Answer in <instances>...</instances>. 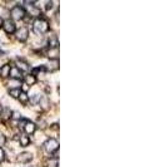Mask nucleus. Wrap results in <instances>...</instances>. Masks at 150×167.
I'll return each mask as SVG.
<instances>
[{
	"label": "nucleus",
	"instance_id": "obj_1",
	"mask_svg": "<svg viewBox=\"0 0 150 167\" xmlns=\"http://www.w3.org/2000/svg\"><path fill=\"white\" fill-rule=\"evenodd\" d=\"M34 32H37L38 34H44L49 30V23L45 19H37L33 24Z\"/></svg>",
	"mask_w": 150,
	"mask_h": 167
},
{
	"label": "nucleus",
	"instance_id": "obj_2",
	"mask_svg": "<svg viewBox=\"0 0 150 167\" xmlns=\"http://www.w3.org/2000/svg\"><path fill=\"white\" fill-rule=\"evenodd\" d=\"M19 122H20V128L24 131L25 135H33L34 132H35V129H37L35 123L29 121V120H23V118H21Z\"/></svg>",
	"mask_w": 150,
	"mask_h": 167
},
{
	"label": "nucleus",
	"instance_id": "obj_3",
	"mask_svg": "<svg viewBox=\"0 0 150 167\" xmlns=\"http://www.w3.org/2000/svg\"><path fill=\"white\" fill-rule=\"evenodd\" d=\"M11 18L15 19V20H20V19H24V17L26 15V10L20 5H15L14 8L11 9Z\"/></svg>",
	"mask_w": 150,
	"mask_h": 167
},
{
	"label": "nucleus",
	"instance_id": "obj_4",
	"mask_svg": "<svg viewBox=\"0 0 150 167\" xmlns=\"http://www.w3.org/2000/svg\"><path fill=\"white\" fill-rule=\"evenodd\" d=\"M58 148H59V142L55 138H50V140H48L44 143V150L49 152V153H53V152L58 151Z\"/></svg>",
	"mask_w": 150,
	"mask_h": 167
},
{
	"label": "nucleus",
	"instance_id": "obj_5",
	"mask_svg": "<svg viewBox=\"0 0 150 167\" xmlns=\"http://www.w3.org/2000/svg\"><path fill=\"white\" fill-rule=\"evenodd\" d=\"M3 28H4V30L6 33H14V32H15L16 25H15V23H14L13 20L6 19V20H4V22H3Z\"/></svg>",
	"mask_w": 150,
	"mask_h": 167
},
{
	"label": "nucleus",
	"instance_id": "obj_6",
	"mask_svg": "<svg viewBox=\"0 0 150 167\" xmlns=\"http://www.w3.org/2000/svg\"><path fill=\"white\" fill-rule=\"evenodd\" d=\"M28 35H29V32H28L26 28H20V29H18L15 33L16 39L20 41H25L28 39Z\"/></svg>",
	"mask_w": 150,
	"mask_h": 167
},
{
	"label": "nucleus",
	"instance_id": "obj_7",
	"mask_svg": "<svg viewBox=\"0 0 150 167\" xmlns=\"http://www.w3.org/2000/svg\"><path fill=\"white\" fill-rule=\"evenodd\" d=\"M33 158V155L30 152H21L16 156V161L18 162H30Z\"/></svg>",
	"mask_w": 150,
	"mask_h": 167
},
{
	"label": "nucleus",
	"instance_id": "obj_8",
	"mask_svg": "<svg viewBox=\"0 0 150 167\" xmlns=\"http://www.w3.org/2000/svg\"><path fill=\"white\" fill-rule=\"evenodd\" d=\"M46 54L51 60H55V58L58 59V57H59V50H58V48H50Z\"/></svg>",
	"mask_w": 150,
	"mask_h": 167
},
{
	"label": "nucleus",
	"instance_id": "obj_9",
	"mask_svg": "<svg viewBox=\"0 0 150 167\" xmlns=\"http://www.w3.org/2000/svg\"><path fill=\"white\" fill-rule=\"evenodd\" d=\"M9 73H10V65L9 64H5V65H3L1 68H0V75H1L3 78L8 77Z\"/></svg>",
	"mask_w": 150,
	"mask_h": 167
},
{
	"label": "nucleus",
	"instance_id": "obj_10",
	"mask_svg": "<svg viewBox=\"0 0 150 167\" xmlns=\"http://www.w3.org/2000/svg\"><path fill=\"white\" fill-rule=\"evenodd\" d=\"M19 141H20V144L21 146H28L30 143V140H29V136L25 135V133H21L20 137H19Z\"/></svg>",
	"mask_w": 150,
	"mask_h": 167
},
{
	"label": "nucleus",
	"instance_id": "obj_11",
	"mask_svg": "<svg viewBox=\"0 0 150 167\" xmlns=\"http://www.w3.org/2000/svg\"><path fill=\"white\" fill-rule=\"evenodd\" d=\"M25 82H26L28 86H31V84H34V83L37 82V77H35L34 74H26L25 75Z\"/></svg>",
	"mask_w": 150,
	"mask_h": 167
},
{
	"label": "nucleus",
	"instance_id": "obj_12",
	"mask_svg": "<svg viewBox=\"0 0 150 167\" xmlns=\"http://www.w3.org/2000/svg\"><path fill=\"white\" fill-rule=\"evenodd\" d=\"M58 67H59L58 60H50V63L48 65H45V68L49 69V71H55V69H58Z\"/></svg>",
	"mask_w": 150,
	"mask_h": 167
},
{
	"label": "nucleus",
	"instance_id": "obj_13",
	"mask_svg": "<svg viewBox=\"0 0 150 167\" xmlns=\"http://www.w3.org/2000/svg\"><path fill=\"white\" fill-rule=\"evenodd\" d=\"M13 78H21V73H20V71L18 68H10V73H9Z\"/></svg>",
	"mask_w": 150,
	"mask_h": 167
},
{
	"label": "nucleus",
	"instance_id": "obj_14",
	"mask_svg": "<svg viewBox=\"0 0 150 167\" xmlns=\"http://www.w3.org/2000/svg\"><path fill=\"white\" fill-rule=\"evenodd\" d=\"M16 68L19 69V71H28L29 69V65H28L26 63H24V62H21V60H16Z\"/></svg>",
	"mask_w": 150,
	"mask_h": 167
},
{
	"label": "nucleus",
	"instance_id": "obj_15",
	"mask_svg": "<svg viewBox=\"0 0 150 167\" xmlns=\"http://www.w3.org/2000/svg\"><path fill=\"white\" fill-rule=\"evenodd\" d=\"M20 93H21V89L20 88H10V90H9V94L11 97H14V98H18Z\"/></svg>",
	"mask_w": 150,
	"mask_h": 167
},
{
	"label": "nucleus",
	"instance_id": "obj_16",
	"mask_svg": "<svg viewBox=\"0 0 150 167\" xmlns=\"http://www.w3.org/2000/svg\"><path fill=\"white\" fill-rule=\"evenodd\" d=\"M39 103L41 104V108H43V109H48V108H49V99L45 98V97H41L40 101H39Z\"/></svg>",
	"mask_w": 150,
	"mask_h": 167
},
{
	"label": "nucleus",
	"instance_id": "obj_17",
	"mask_svg": "<svg viewBox=\"0 0 150 167\" xmlns=\"http://www.w3.org/2000/svg\"><path fill=\"white\" fill-rule=\"evenodd\" d=\"M59 165V161L56 158H50L48 159V163H46V167H58Z\"/></svg>",
	"mask_w": 150,
	"mask_h": 167
},
{
	"label": "nucleus",
	"instance_id": "obj_18",
	"mask_svg": "<svg viewBox=\"0 0 150 167\" xmlns=\"http://www.w3.org/2000/svg\"><path fill=\"white\" fill-rule=\"evenodd\" d=\"M18 98H19V101H20L21 103H26L28 101H29V98H28V94H26L25 92H21V93L19 94Z\"/></svg>",
	"mask_w": 150,
	"mask_h": 167
},
{
	"label": "nucleus",
	"instance_id": "obj_19",
	"mask_svg": "<svg viewBox=\"0 0 150 167\" xmlns=\"http://www.w3.org/2000/svg\"><path fill=\"white\" fill-rule=\"evenodd\" d=\"M58 39H56V38H50L49 39V45H50V48H58Z\"/></svg>",
	"mask_w": 150,
	"mask_h": 167
},
{
	"label": "nucleus",
	"instance_id": "obj_20",
	"mask_svg": "<svg viewBox=\"0 0 150 167\" xmlns=\"http://www.w3.org/2000/svg\"><path fill=\"white\" fill-rule=\"evenodd\" d=\"M1 112H3V118H4V120H9V118L11 117V111H10V109H8V108L3 109Z\"/></svg>",
	"mask_w": 150,
	"mask_h": 167
},
{
	"label": "nucleus",
	"instance_id": "obj_21",
	"mask_svg": "<svg viewBox=\"0 0 150 167\" xmlns=\"http://www.w3.org/2000/svg\"><path fill=\"white\" fill-rule=\"evenodd\" d=\"M9 86H10V87H16V88H19V87L21 86V83H20V80H18V79H13V80L9 82Z\"/></svg>",
	"mask_w": 150,
	"mask_h": 167
},
{
	"label": "nucleus",
	"instance_id": "obj_22",
	"mask_svg": "<svg viewBox=\"0 0 150 167\" xmlns=\"http://www.w3.org/2000/svg\"><path fill=\"white\" fill-rule=\"evenodd\" d=\"M5 142H6V137H5L4 133H1V132H0V147H1V146H4Z\"/></svg>",
	"mask_w": 150,
	"mask_h": 167
},
{
	"label": "nucleus",
	"instance_id": "obj_23",
	"mask_svg": "<svg viewBox=\"0 0 150 167\" xmlns=\"http://www.w3.org/2000/svg\"><path fill=\"white\" fill-rule=\"evenodd\" d=\"M40 98H41V97H40L39 94H35V96H33V97H31V103H33V104H35V103H39Z\"/></svg>",
	"mask_w": 150,
	"mask_h": 167
},
{
	"label": "nucleus",
	"instance_id": "obj_24",
	"mask_svg": "<svg viewBox=\"0 0 150 167\" xmlns=\"http://www.w3.org/2000/svg\"><path fill=\"white\" fill-rule=\"evenodd\" d=\"M4 157H5V155H4V151L1 150V147H0V162L4 159Z\"/></svg>",
	"mask_w": 150,
	"mask_h": 167
}]
</instances>
